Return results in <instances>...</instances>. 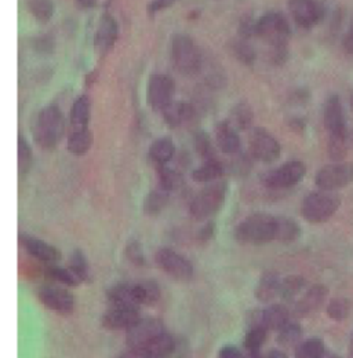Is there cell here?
Instances as JSON below:
<instances>
[{
	"mask_svg": "<svg viewBox=\"0 0 353 358\" xmlns=\"http://www.w3.org/2000/svg\"><path fill=\"white\" fill-rule=\"evenodd\" d=\"M219 358H247L233 345H225L219 353Z\"/></svg>",
	"mask_w": 353,
	"mask_h": 358,
	"instance_id": "obj_50",
	"label": "cell"
},
{
	"mask_svg": "<svg viewBox=\"0 0 353 358\" xmlns=\"http://www.w3.org/2000/svg\"><path fill=\"white\" fill-rule=\"evenodd\" d=\"M20 241H21V245L24 247V250L35 259L44 262V264H57L62 259V254L61 251L46 243L41 238H36L34 236H29V234H25V233H20Z\"/></svg>",
	"mask_w": 353,
	"mask_h": 358,
	"instance_id": "obj_15",
	"label": "cell"
},
{
	"mask_svg": "<svg viewBox=\"0 0 353 358\" xmlns=\"http://www.w3.org/2000/svg\"><path fill=\"white\" fill-rule=\"evenodd\" d=\"M307 174V167L303 162L293 160L272 170L264 177V185L269 189H287L301 182Z\"/></svg>",
	"mask_w": 353,
	"mask_h": 358,
	"instance_id": "obj_10",
	"label": "cell"
},
{
	"mask_svg": "<svg viewBox=\"0 0 353 358\" xmlns=\"http://www.w3.org/2000/svg\"><path fill=\"white\" fill-rule=\"evenodd\" d=\"M91 117V102L88 95H81L71 108V123L74 129L88 127Z\"/></svg>",
	"mask_w": 353,
	"mask_h": 358,
	"instance_id": "obj_30",
	"label": "cell"
},
{
	"mask_svg": "<svg viewBox=\"0 0 353 358\" xmlns=\"http://www.w3.org/2000/svg\"><path fill=\"white\" fill-rule=\"evenodd\" d=\"M81 8H92L98 0H76Z\"/></svg>",
	"mask_w": 353,
	"mask_h": 358,
	"instance_id": "obj_54",
	"label": "cell"
},
{
	"mask_svg": "<svg viewBox=\"0 0 353 358\" xmlns=\"http://www.w3.org/2000/svg\"><path fill=\"white\" fill-rule=\"evenodd\" d=\"M65 134V119L58 106L50 105L42 109L34 126L35 142L42 149L55 148Z\"/></svg>",
	"mask_w": 353,
	"mask_h": 358,
	"instance_id": "obj_2",
	"label": "cell"
},
{
	"mask_svg": "<svg viewBox=\"0 0 353 358\" xmlns=\"http://www.w3.org/2000/svg\"><path fill=\"white\" fill-rule=\"evenodd\" d=\"M352 357H353V341H352Z\"/></svg>",
	"mask_w": 353,
	"mask_h": 358,
	"instance_id": "obj_59",
	"label": "cell"
},
{
	"mask_svg": "<svg viewBox=\"0 0 353 358\" xmlns=\"http://www.w3.org/2000/svg\"><path fill=\"white\" fill-rule=\"evenodd\" d=\"M216 234V224L214 222H207L205 226L200 227L199 233H198V238L202 243H209Z\"/></svg>",
	"mask_w": 353,
	"mask_h": 358,
	"instance_id": "obj_49",
	"label": "cell"
},
{
	"mask_svg": "<svg viewBox=\"0 0 353 358\" xmlns=\"http://www.w3.org/2000/svg\"><path fill=\"white\" fill-rule=\"evenodd\" d=\"M172 59L176 71L184 76L199 73L203 58L199 47L192 38L186 35H176L172 42Z\"/></svg>",
	"mask_w": 353,
	"mask_h": 358,
	"instance_id": "obj_4",
	"label": "cell"
},
{
	"mask_svg": "<svg viewBox=\"0 0 353 358\" xmlns=\"http://www.w3.org/2000/svg\"><path fill=\"white\" fill-rule=\"evenodd\" d=\"M216 139L222 153L229 156H235L239 153L240 145H242L240 136L232 126V123L229 122L220 123L216 129Z\"/></svg>",
	"mask_w": 353,
	"mask_h": 358,
	"instance_id": "obj_22",
	"label": "cell"
},
{
	"mask_svg": "<svg viewBox=\"0 0 353 358\" xmlns=\"http://www.w3.org/2000/svg\"><path fill=\"white\" fill-rule=\"evenodd\" d=\"M228 185L226 182L217 180L209 183L200 193L195 196L189 206L191 215L198 221H205L217 214L226 200Z\"/></svg>",
	"mask_w": 353,
	"mask_h": 358,
	"instance_id": "obj_3",
	"label": "cell"
},
{
	"mask_svg": "<svg viewBox=\"0 0 353 358\" xmlns=\"http://www.w3.org/2000/svg\"><path fill=\"white\" fill-rule=\"evenodd\" d=\"M111 306H132L139 308L134 294V284H116L106 292Z\"/></svg>",
	"mask_w": 353,
	"mask_h": 358,
	"instance_id": "obj_27",
	"label": "cell"
},
{
	"mask_svg": "<svg viewBox=\"0 0 353 358\" xmlns=\"http://www.w3.org/2000/svg\"><path fill=\"white\" fill-rule=\"evenodd\" d=\"M301 336H303V329L300 324L290 321L282 329L277 331V343L282 348H293L298 345V342L301 341Z\"/></svg>",
	"mask_w": 353,
	"mask_h": 358,
	"instance_id": "obj_35",
	"label": "cell"
},
{
	"mask_svg": "<svg viewBox=\"0 0 353 358\" xmlns=\"http://www.w3.org/2000/svg\"><path fill=\"white\" fill-rule=\"evenodd\" d=\"M326 353L327 352L323 341L312 338L297 348L296 358H323Z\"/></svg>",
	"mask_w": 353,
	"mask_h": 358,
	"instance_id": "obj_40",
	"label": "cell"
},
{
	"mask_svg": "<svg viewBox=\"0 0 353 358\" xmlns=\"http://www.w3.org/2000/svg\"><path fill=\"white\" fill-rule=\"evenodd\" d=\"M165 325L158 318H139L126 331V343L130 349L142 350L165 334Z\"/></svg>",
	"mask_w": 353,
	"mask_h": 358,
	"instance_id": "obj_7",
	"label": "cell"
},
{
	"mask_svg": "<svg viewBox=\"0 0 353 358\" xmlns=\"http://www.w3.org/2000/svg\"><path fill=\"white\" fill-rule=\"evenodd\" d=\"M174 350H176L174 338L170 334L165 332L141 352L144 358H170L174 353Z\"/></svg>",
	"mask_w": 353,
	"mask_h": 358,
	"instance_id": "obj_26",
	"label": "cell"
},
{
	"mask_svg": "<svg viewBox=\"0 0 353 358\" xmlns=\"http://www.w3.org/2000/svg\"><path fill=\"white\" fill-rule=\"evenodd\" d=\"M247 358H265V356H263L261 353H253V355H249Z\"/></svg>",
	"mask_w": 353,
	"mask_h": 358,
	"instance_id": "obj_56",
	"label": "cell"
},
{
	"mask_svg": "<svg viewBox=\"0 0 353 358\" xmlns=\"http://www.w3.org/2000/svg\"><path fill=\"white\" fill-rule=\"evenodd\" d=\"M28 8L39 22L50 21L54 14L53 0H28Z\"/></svg>",
	"mask_w": 353,
	"mask_h": 358,
	"instance_id": "obj_42",
	"label": "cell"
},
{
	"mask_svg": "<svg viewBox=\"0 0 353 358\" xmlns=\"http://www.w3.org/2000/svg\"><path fill=\"white\" fill-rule=\"evenodd\" d=\"M254 35L265 41L272 48L287 45L290 36V25L282 13H266L254 24Z\"/></svg>",
	"mask_w": 353,
	"mask_h": 358,
	"instance_id": "obj_6",
	"label": "cell"
},
{
	"mask_svg": "<svg viewBox=\"0 0 353 358\" xmlns=\"http://www.w3.org/2000/svg\"><path fill=\"white\" fill-rule=\"evenodd\" d=\"M193 141H195L196 152L205 159V162L216 159V150H214V146L212 143V139L205 131H198L195 134Z\"/></svg>",
	"mask_w": 353,
	"mask_h": 358,
	"instance_id": "obj_45",
	"label": "cell"
},
{
	"mask_svg": "<svg viewBox=\"0 0 353 358\" xmlns=\"http://www.w3.org/2000/svg\"><path fill=\"white\" fill-rule=\"evenodd\" d=\"M280 285H282L280 277L273 271H266L263 274L256 289L257 299L263 303L272 302L277 295H280Z\"/></svg>",
	"mask_w": 353,
	"mask_h": 358,
	"instance_id": "obj_24",
	"label": "cell"
},
{
	"mask_svg": "<svg viewBox=\"0 0 353 358\" xmlns=\"http://www.w3.org/2000/svg\"><path fill=\"white\" fill-rule=\"evenodd\" d=\"M340 204V197L331 192H313L304 199L301 214L310 224H323L337 213Z\"/></svg>",
	"mask_w": 353,
	"mask_h": 358,
	"instance_id": "obj_5",
	"label": "cell"
},
{
	"mask_svg": "<svg viewBox=\"0 0 353 358\" xmlns=\"http://www.w3.org/2000/svg\"><path fill=\"white\" fill-rule=\"evenodd\" d=\"M323 358H341L338 357V356H335V355H333V353H326L324 355V357Z\"/></svg>",
	"mask_w": 353,
	"mask_h": 358,
	"instance_id": "obj_57",
	"label": "cell"
},
{
	"mask_svg": "<svg viewBox=\"0 0 353 358\" xmlns=\"http://www.w3.org/2000/svg\"><path fill=\"white\" fill-rule=\"evenodd\" d=\"M170 193L172 192L166 190L165 187L158 186L155 190H152L146 196L145 203H144V211L148 215H158V214H160L166 208V206L169 203Z\"/></svg>",
	"mask_w": 353,
	"mask_h": 358,
	"instance_id": "obj_31",
	"label": "cell"
},
{
	"mask_svg": "<svg viewBox=\"0 0 353 358\" xmlns=\"http://www.w3.org/2000/svg\"><path fill=\"white\" fill-rule=\"evenodd\" d=\"M174 92L176 85L170 76L153 75L148 82L146 101L153 110L162 112L173 102Z\"/></svg>",
	"mask_w": 353,
	"mask_h": 358,
	"instance_id": "obj_12",
	"label": "cell"
},
{
	"mask_svg": "<svg viewBox=\"0 0 353 358\" xmlns=\"http://www.w3.org/2000/svg\"><path fill=\"white\" fill-rule=\"evenodd\" d=\"M176 155V145L172 138H159L152 142L149 148V157L151 160L159 166H167L173 160Z\"/></svg>",
	"mask_w": 353,
	"mask_h": 358,
	"instance_id": "obj_23",
	"label": "cell"
},
{
	"mask_svg": "<svg viewBox=\"0 0 353 358\" xmlns=\"http://www.w3.org/2000/svg\"><path fill=\"white\" fill-rule=\"evenodd\" d=\"M289 10L294 21L304 29L313 28L324 17V10L316 0H290Z\"/></svg>",
	"mask_w": 353,
	"mask_h": 358,
	"instance_id": "obj_14",
	"label": "cell"
},
{
	"mask_svg": "<svg viewBox=\"0 0 353 358\" xmlns=\"http://www.w3.org/2000/svg\"><path fill=\"white\" fill-rule=\"evenodd\" d=\"M195 108L188 102H172L167 108L162 110L163 119L166 124L172 129L181 127L182 124H186L193 120L195 117Z\"/></svg>",
	"mask_w": 353,
	"mask_h": 358,
	"instance_id": "obj_21",
	"label": "cell"
},
{
	"mask_svg": "<svg viewBox=\"0 0 353 358\" xmlns=\"http://www.w3.org/2000/svg\"><path fill=\"white\" fill-rule=\"evenodd\" d=\"M268 338V329L264 325H250L246 336H244V349L249 355L261 353Z\"/></svg>",
	"mask_w": 353,
	"mask_h": 358,
	"instance_id": "obj_33",
	"label": "cell"
},
{
	"mask_svg": "<svg viewBox=\"0 0 353 358\" xmlns=\"http://www.w3.org/2000/svg\"><path fill=\"white\" fill-rule=\"evenodd\" d=\"M265 358H289L287 357V355L284 353V352H282V350H270Z\"/></svg>",
	"mask_w": 353,
	"mask_h": 358,
	"instance_id": "obj_55",
	"label": "cell"
},
{
	"mask_svg": "<svg viewBox=\"0 0 353 358\" xmlns=\"http://www.w3.org/2000/svg\"><path fill=\"white\" fill-rule=\"evenodd\" d=\"M156 264L178 281H189L195 273L192 262L172 248H160L156 252Z\"/></svg>",
	"mask_w": 353,
	"mask_h": 358,
	"instance_id": "obj_9",
	"label": "cell"
},
{
	"mask_svg": "<svg viewBox=\"0 0 353 358\" xmlns=\"http://www.w3.org/2000/svg\"><path fill=\"white\" fill-rule=\"evenodd\" d=\"M119 36V25L112 15H104L99 21L94 36V47L99 54H106L116 43Z\"/></svg>",
	"mask_w": 353,
	"mask_h": 358,
	"instance_id": "obj_19",
	"label": "cell"
},
{
	"mask_svg": "<svg viewBox=\"0 0 353 358\" xmlns=\"http://www.w3.org/2000/svg\"><path fill=\"white\" fill-rule=\"evenodd\" d=\"M301 229L298 224L286 217H276V240L280 243H293L298 240Z\"/></svg>",
	"mask_w": 353,
	"mask_h": 358,
	"instance_id": "obj_32",
	"label": "cell"
},
{
	"mask_svg": "<svg viewBox=\"0 0 353 358\" xmlns=\"http://www.w3.org/2000/svg\"><path fill=\"white\" fill-rule=\"evenodd\" d=\"M232 51L236 59L243 65H253L257 59L256 48L249 43V39L239 38L232 43Z\"/></svg>",
	"mask_w": 353,
	"mask_h": 358,
	"instance_id": "obj_36",
	"label": "cell"
},
{
	"mask_svg": "<svg viewBox=\"0 0 353 358\" xmlns=\"http://www.w3.org/2000/svg\"><path fill=\"white\" fill-rule=\"evenodd\" d=\"M235 238L244 245H264L276 240V217L253 214L235 229Z\"/></svg>",
	"mask_w": 353,
	"mask_h": 358,
	"instance_id": "obj_1",
	"label": "cell"
},
{
	"mask_svg": "<svg viewBox=\"0 0 353 358\" xmlns=\"http://www.w3.org/2000/svg\"><path fill=\"white\" fill-rule=\"evenodd\" d=\"M38 47H41V51H50L51 50V41H48V38H42L38 42Z\"/></svg>",
	"mask_w": 353,
	"mask_h": 358,
	"instance_id": "obj_53",
	"label": "cell"
},
{
	"mask_svg": "<svg viewBox=\"0 0 353 358\" xmlns=\"http://www.w3.org/2000/svg\"><path fill=\"white\" fill-rule=\"evenodd\" d=\"M314 182L320 190L333 192L353 182V163H335L323 167Z\"/></svg>",
	"mask_w": 353,
	"mask_h": 358,
	"instance_id": "obj_11",
	"label": "cell"
},
{
	"mask_svg": "<svg viewBox=\"0 0 353 358\" xmlns=\"http://www.w3.org/2000/svg\"><path fill=\"white\" fill-rule=\"evenodd\" d=\"M38 298L43 306L54 313L68 315L75 310V296L62 287L43 285L38 289Z\"/></svg>",
	"mask_w": 353,
	"mask_h": 358,
	"instance_id": "obj_13",
	"label": "cell"
},
{
	"mask_svg": "<svg viewBox=\"0 0 353 358\" xmlns=\"http://www.w3.org/2000/svg\"><path fill=\"white\" fill-rule=\"evenodd\" d=\"M68 268L72 270V273L79 278L81 282H88L90 275V266H88V258L81 250H75L68 262Z\"/></svg>",
	"mask_w": 353,
	"mask_h": 358,
	"instance_id": "obj_37",
	"label": "cell"
},
{
	"mask_svg": "<svg viewBox=\"0 0 353 358\" xmlns=\"http://www.w3.org/2000/svg\"><path fill=\"white\" fill-rule=\"evenodd\" d=\"M134 294L139 306L156 305L162 296L160 287L153 280H145L134 284Z\"/></svg>",
	"mask_w": 353,
	"mask_h": 358,
	"instance_id": "obj_25",
	"label": "cell"
},
{
	"mask_svg": "<svg viewBox=\"0 0 353 358\" xmlns=\"http://www.w3.org/2000/svg\"><path fill=\"white\" fill-rule=\"evenodd\" d=\"M182 185V177L167 166H159V186L173 192Z\"/></svg>",
	"mask_w": 353,
	"mask_h": 358,
	"instance_id": "obj_44",
	"label": "cell"
},
{
	"mask_svg": "<svg viewBox=\"0 0 353 358\" xmlns=\"http://www.w3.org/2000/svg\"><path fill=\"white\" fill-rule=\"evenodd\" d=\"M327 288L324 285H313L303 295V298L296 303L294 313L300 317H308L317 313L326 302Z\"/></svg>",
	"mask_w": 353,
	"mask_h": 358,
	"instance_id": "obj_20",
	"label": "cell"
},
{
	"mask_svg": "<svg viewBox=\"0 0 353 358\" xmlns=\"http://www.w3.org/2000/svg\"><path fill=\"white\" fill-rule=\"evenodd\" d=\"M141 318L139 308L132 306H111L102 315V325L111 331H127Z\"/></svg>",
	"mask_w": 353,
	"mask_h": 358,
	"instance_id": "obj_16",
	"label": "cell"
},
{
	"mask_svg": "<svg viewBox=\"0 0 353 358\" xmlns=\"http://www.w3.org/2000/svg\"><path fill=\"white\" fill-rule=\"evenodd\" d=\"M174 3H176V0H152L148 6V13L151 15H155L166 8H170Z\"/></svg>",
	"mask_w": 353,
	"mask_h": 358,
	"instance_id": "obj_48",
	"label": "cell"
},
{
	"mask_svg": "<svg viewBox=\"0 0 353 358\" xmlns=\"http://www.w3.org/2000/svg\"><path fill=\"white\" fill-rule=\"evenodd\" d=\"M307 287V280L301 275H289L284 280H282L280 285V296L290 302L294 301Z\"/></svg>",
	"mask_w": 353,
	"mask_h": 358,
	"instance_id": "obj_34",
	"label": "cell"
},
{
	"mask_svg": "<svg viewBox=\"0 0 353 358\" xmlns=\"http://www.w3.org/2000/svg\"><path fill=\"white\" fill-rule=\"evenodd\" d=\"M126 255H127V258H129V261L134 264V265H137V266H142V265H145V255H144V252H142V248H141V245H139V243L138 241H135V240H132L129 244H127V247H126Z\"/></svg>",
	"mask_w": 353,
	"mask_h": 358,
	"instance_id": "obj_47",
	"label": "cell"
},
{
	"mask_svg": "<svg viewBox=\"0 0 353 358\" xmlns=\"http://www.w3.org/2000/svg\"><path fill=\"white\" fill-rule=\"evenodd\" d=\"M230 117H232V126H236L239 130H249L253 124L254 116L250 106L244 102H240L236 106H233L230 112Z\"/></svg>",
	"mask_w": 353,
	"mask_h": 358,
	"instance_id": "obj_39",
	"label": "cell"
},
{
	"mask_svg": "<svg viewBox=\"0 0 353 358\" xmlns=\"http://www.w3.org/2000/svg\"><path fill=\"white\" fill-rule=\"evenodd\" d=\"M32 167V149L27 139L20 135L18 136V173L20 176H25Z\"/></svg>",
	"mask_w": 353,
	"mask_h": 358,
	"instance_id": "obj_43",
	"label": "cell"
},
{
	"mask_svg": "<svg viewBox=\"0 0 353 358\" xmlns=\"http://www.w3.org/2000/svg\"><path fill=\"white\" fill-rule=\"evenodd\" d=\"M352 312V301L347 298H337L330 301L327 306V314L334 321H342L348 318Z\"/></svg>",
	"mask_w": 353,
	"mask_h": 358,
	"instance_id": "obj_41",
	"label": "cell"
},
{
	"mask_svg": "<svg viewBox=\"0 0 353 358\" xmlns=\"http://www.w3.org/2000/svg\"><path fill=\"white\" fill-rule=\"evenodd\" d=\"M250 153L263 163H273L280 157L282 148L279 141L264 129L256 127L250 131Z\"/></svg>",
	"mask_w": 353,
	"mask_h": 358,
	"instance_id": "obj_8",
	"label": "cell"
},
{
	"mask_svg": "<svg viewBox=\"0 0 353 358\" xmlns=\"http://www.w3.org/2000/svg\"><path fill=\"white\" fill-rule=\"evenodd\" d=\"M351 106H352V112H353V91H352V94H351Z\"/></svg>",
	"mask_w": 353,
	"mask_h": 358,
	"instance_id": "obj_58",
	"label": "cell"
},
{
	"mask_svg": "<svg viewBox=\"0 0 353 358\" xmlns=\"http://www.w3.org/2000/svg\"><path fill=\"white\" fill-rule=\"evenodd\" d=\"M92 142H94V135L88 127L74 129V131L68 136L67 146L72 155L83 156L91 149Z\"/></svg>",
	"mask_w": 353,
	"mask_h": 358,
	"instance_id": "obj_28",
	"label": "cell"
},
{
	"mask_svg": "<svg viewBox=\"0 0 353 358\" xmlns=\"http://www.w3.org/2000/svg\"><path fill=\"white\" fill-rule=\"evenodd\" d=\"M344 48H345L347 52H349L351 55H353V18L352 21H351L349 32L344 38Z\"/></svg>",
	"mask_w": 353,
	"mask_h": 358,
	"instance_id": "obj_51",
	"label": "cell"
},
{
	"mask_svg": "<svg viewBox=\"0 0 353 358\" xmlns=\"http://www.w3.org/2000/svg\"><path fill=\"white\" fill-rule=\"evenodd\" d=\"M347 136L348 134L330 135L328 155L334 162H340L347 153Z\"/></svg>",
	"mask_w": 353,
	"mask_h": 358,
	"instance_id": "obj_46",
	"label": "cell"
},
{
	"mask_svg": "<svg viewBox=\"0 0 353 358\" xmlns=\"http://www.w3.org/2000/svg\"><path fill=\"white\" fill-rule=\"evenodd\" d=\"M118 358H144V356H142V352H141V350L129 349L127 352H125L122 356H119Z\"/></svg>",
	"mask_w": 353,
	"mask_h": 358,
	"instance_id": "obj_52",
	"label": "cell"
},
{
	"mask_svg": "<svg viewBox=\"0 0 353 358\" xmlns=\"http://www.w3.org/2000/svg\"><path fill=\"white\" fill-rule=\"evenodd\" d=\"M324 126L330 135L348 134L342 103L338 95L328 96L324 106Z\"/></svg>",
	"mask_w": 353,
	"mask_h": 358,
	"instance_id": "obj_18",
	"label": "cell"
},
{
	"mask_svg": "<svg viewBox=\"0 0 353 358\" xmlns=\"http://www.w3.org/2000/svg\"><path fill=\"white\" fill-rule=\"evenodd\" d=\"M223 176V166L217 159L206 160L192 173V179L198 183H213Z\"/></svg>",
	"mask_w": 353,
	"mask_h": 358,
	"instance_id": "obj_29",
	"label": "cell"
},
{
	"mask_svg": "<svg viewBox=\"0 0 353 358\" xmlns=\"http://www.w3.org/2000/svg\"><path fill=\"white\" fill-rule=\"evenodd\" d=\"M290 322V312L284 305H269L264 310L253 314L250 325H264L268 331H279Z\"/></svg>",
	"mask_w": 353,
	"mask_h": 358,
	"instance_id": "obj_17",
	"label": "cell"
},
{
	"mask_svg": "<svg viewBox=\"0 0 353 358\" xmlns=\"http://www.w3.org/2000/svg\"><path fill=\"white\" fill-rule=\"evenodd\" d=\"M46 273L53 281H57L65 287H78L79 284H82L68 266L62 268V266H57L55 264H51L46 268Z\"/></svg>",
	"mask_w": 353,
	"mask_h": 358,
	"instance_id": "obj_38",
	"label": "cell"
}]
</instances>
